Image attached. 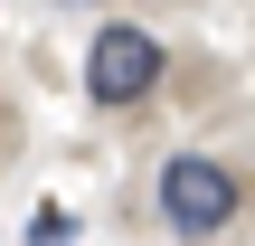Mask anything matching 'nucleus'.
<instances>
[{
  "instance_id": "obj_1",
  "label": "nucleus",
  "mask_w": 255,
  "mask_h": 246,
  "mask_svg": "<svg viewBox=\"0 0 255 246\" xmlns=\"http://www.w3.org/2000/svg\"><path fill=\"white\" fill-rule=\"evenodd\" d=\"M237 209H246V190H237V171H227V161H199V152H180V161L161 171V218H170L180 237H218Z\"/></svg>"
},
{
  "instance_id": "obj_2",
  "label": "nucleus",
  "mask_w": 255,
  "mask_h": 246,
  "mask_svg": "<svg viewBox=\"0 0 255 246\" xmlns=\"http://www.w3.org/2000/svg\"><path fill=\"white\" fill-rule=\"evenodd\" d=\"M151 85H161V38L151 28H104L85 47V95L95 104H142Z\"/></svg>"
},
{
  "instance_id": "obj_3",
  "label": "nucleus",
  "mask_w": 255,
  "mask_h": 246,
  "mask_svg": "<svg viewBox=\"0 0 255 246\" xmlns=\"http://www.w3.org/2000/svg\"><path fill=\"white\" fill-rule=\"evenodd\" d=\"M66 237H76L66 209H38V218H28V246H66Z\"/></svg>"
}]
</instances>
